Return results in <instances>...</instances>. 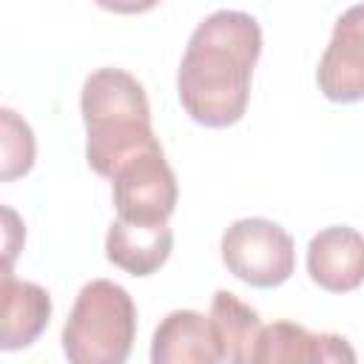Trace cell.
<instances>
[{
	"label": "cell",
	"instance_id": "obj_6",
	"mask_svg": "<svg viewBox=\"0 0 364 364\" xmlns=\"http://www.w3.org/2000/svg\"><path fill=\"white\" fill-rule=\"evenodd\" d=\"M316 80L321 94L333 102L364 100V3L347 9L336 20Z\"/></svg>",
	"mask_w": 364,
	"mask_h": 364
},
{
	"label": "cell",
	"instance_id": "obj_9",
	"mask_svg": "<svg viewBox=\"0 0 364 364\" xmlns=\"http://www.w3.org/2000/svg\"><path fill=\"white\" fill-rule=\"evenodd\" d=\"M253 361H355L353 347L333 333H310L296 321H273L262 327Z\"/></svg>",
	"mask_w": 364,
	"mask_h": 364
},
{
	"label": "cell",
	"instance_id": "obj_4",
	"mask_svg": "<svg viewBox=\"0 0 364 364\" xmlns=\"http://www.w3.org/2000/svg\"><path fill=\"white\" fill-rule=\"evenodd\" d=\"M225 267L250 287H279L296 270V247L290 233L262 216L239 219L222 233Z\"/></svg>",
	"mask_w": 364,
	"mask_h": 364
},
{
	"label": "cell",
	"instance_id": "obj_8",
	"mask_svg": "<svg viewBox=\"0 0 364 364\" xmlns=\"http://www.w3.org/2000/svg\"><path fill=\"white\" fill-rule=\"evenodd\" d=\"M154 364H213L222 361L219 338L210 316L205 318L196 310H173L168 313L151 344Z\"/></svg>",
	"mask_w": 364,
	"mask_h": 364
},
{
	"label": "cell",
	"instance_id": "obj_5",
	"mask_svg": "<svg viewBox=\"0 0 364 364\" xmlns=\"http://www.w3.org/2000/svg\"><path fill=\"white\" fill-rule=\"evenodd\" d=\"M114 205L117 216L125 222L159 225L176 208V176L165 162L162 145H154L131 156L114 176Z\"/></svg>",
	"mask_w": 364,
	"mask_h": 364
},
{
	"label": "cell",
	"instance_id": "obj_1",
	"mask_svg": "<svg viewBox=\"0 0 364 364\" xmlns=\"http://www.w3.org/2000/svg\"><path fill=\"white\" fill-rule=\"evenodd\" d=\"M262 54V28L247 11L208 14L191 34L176 91L188 117L205 128L239 122L250 100V77Z\"/></svg>",
	"mask_w": 364,
	"mask_h": 364
},
{
	"label": "cell",
	"instance_id": "obj_12",
	"mask_svg": "<svg viewBox=\"0 0 364 364\" xmlns=\"http://www.w3.org/2000/svg\"><path fill=\"white\" fill-rule=\"evenodd\" d=\"M210 321L219 338L222 361H253L256 338L262 333V321L253 307H247L230 290H216L210 301Z\"/></svg>",
	"mask_w": 364,
	"mask_h": 364
},
{
	"label": "cell",
	"instance_id": "obj_2",
	"mask_svg": "<svg viewBox=\"0 0 364 364\" xmlns=\"http://www.w3.org/2000/svg\"><path fill=\"white\" fill-rule=\"evenodd\" d=\"M80 111L88 131L85 159L100 176L111 179L131 156L159 145L145 88L122 68H97L82 85Z\"/></svg>",
	"mask_w": 364,
	"mask_h": 364
},
{
	"label": "cell",
	"instance_id": "obj_13",
	"mask_svg": "<svg viewBox=\"0 0 364 364\" xmlns=\"http://www.w3.org/2000/svg\"><path fill=\"white\" fill-rule=\"evenodd\" d=\"M3 171L0 176L9 182L23 176L34 165V136L26 119H20L11 108H3Z\"/></svg>",
	"mask_w": 364,
	"mask_h": 364
},
{
	"label": "cell",
	"instance_id": "obj_10",
	"mask_svg": "<svg viewBox=\"0 0 364 364\" xmlns=\"http://www.w3.org/2000/svg\"><path fill=\"white\" fill-rule=\"evenodd\" d=\"M173 250V233L165 222L145 225V222H125L114 219L105 236V256L117 267L131 276H151L156 273Z\"/></svg>",
	"mask_w": 364,
	"mask_h": 364
},
{
	"label": "cell",
	"instance_id": "obj_7",
	"mask_svg": "<svg viewBox=\"0 0 364 364\" xmlns=\"http://www.w3.org/2000/svg\"><path fill=\"white\" fill-rule=\"evenodd\" d=\"M307 273L327 293H350L364 282V236L336 225L318 230L307 245Z\"/></svg>",
	"mask_w": 364,
	"mask_h": 364
},
{
	"label": "cell",
	"instance_id": "obj_3",
	"mask_svg": "<svg viewBox=\"0 0 364 364\" xmlns=\"http://www.w3.org/2000/svg\"><path fill=\"white\" fill-rule=\"evenodd\" d=\"M136 336V304L108 279L82 284L63 327V353L74 364H122Z\"/></svg>",
	"mask_w": 364,
	"mask_h": 364
},
{
	"label": "cell",
	"instance_id": "obj_14",
	"mask_svg": "<svg viewBox=\"0 0 364 364\" xmlns=\"http://www.w3.org/2000/svg\"><path fill=\"white\" fill-rule=\"evenodd\" d=\"M100 9L105 11H117V14H142L151 11L154 6H159L162 0H94Z\"/></svg>",
	"mask_w": 364,
	"mask_h": 364
},
{
	"label": "cell",
	"instance_id": "obj_11",
	"mask_svg": "<svg viewBox=\"0 0 364 364\" xmlns=\"http://www.w3.org/2000/svg\"><path fill=\"white\" fill-rule=\"evenodd\" d=\"M3 350H20L40 338L51 318V296L34 284L14 279L11 267L3 273Z\"/></svg>",
	"mask_w": 364,
	"mask_h": 364
}]
</instances>
